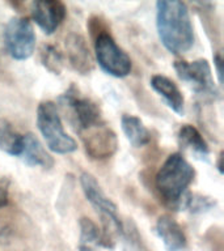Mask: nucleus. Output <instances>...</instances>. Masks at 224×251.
Returning <instances> with one entry per match:
<instances>
[{
  "label": "nucleus",
  "mask_w": 224,
  "mask_h": 251,
  "mask_svg": "<svg viewBox=\"0 0 224 251\" xmlns=\"http://www.w3.org/2000/svg\"><path fill=\"white\" fill-rule=\"evenodd\" d=\"M156 26L161 43L170 54H185L194 46L196 35L192 17L188 5L182 1H157Z\"/></svg>",
  "instance_id": "1"
},
{
  "label": "nucleus",
  "mask_w": 224,
  "mask_h": 251,
  "mask_svg": "<svg viewBox=\"0 0 224 251\" xmlns=\"http://www.w3.org/2000/svg\"><path fill=\"white\" fill-rule=\"evenodd\" d=\"M196 178V170L181 153L169 154L155 176V187L168 207L178 211L189 186Z\"/></svg>",
  "instance_id": "2"
},
{
  "label": "nucleus",
  "mask_w": 224,
  "mask_h": 251,
  "mask_svg": "<svg viewBox=\"0 0 224 251\" xmlns=\"http://www.w3.org/2000/svg\"><path fill=\"white\" fill-rule=\"evenodd\" d=\"M37 127L51 152L68 154L78 149V143L64 131L58 109L53 101L41 102L37 107Z\"/></svg>",
  "instance_id": "3"
},
{
  "label": "nucleus",
  "mask_w": 224,
  "mask_h": 251,
  "mask_svg": "<svg viewBox=\"0 0 224 251\" xmlns=\"http://www.w3.org/2000/svg\"><path fill=\"white\" fill-rule=\"evenodd\" d=\"M80 184L86 200L101 216L104 224L102 231L113 239L114 235H121L123 221L118 213L117 204L106 195L97 179L90 173H83L80 176Z\"/></svg>",
  "instance_id": "4"
},
{
  "label": "nucleus",
  "mask_w": 224,
  "mask_h": 251,
  "mask_svg": "<svg viewBox=\"0 0 224 251\" xmlns=\"http://www.w3.org/2000/svg\"><path fill=\"white\" fill-rule=\"evenodd\" d=\"M94 54L98 66L110 76L127 77L133 70V62L122 47H119L109 31L98 26L94 34Z\"/></svg>",
  "instance_id": "5"
},
{
  "label": "nucleus",
  "mask_w": 224,
  "mask_h": 251,
  "mask_svg": "<svg viewBox=\"0 0 224 251\" xmlns=\"http://www.w3.org/2000/svg\"><path fill=\"white\" fill-rule=\"evenodd\" d=\"M59 102L68 111V118L78 133L105 122L100 106L89 97L82 96L74 84L59 97Z\"/></svg>",
  "instance_id": "6"
},
{
  "label": "nucleus",
  "mask_w": 224,
  "mask_h": 251,
  "mask_svg": "<svg viewBox=\"0 0 224 251\" xmlns=\"http://www.w3.org/2000/svg\"><path fill=\"white\" fill-rule=\"evenodd\" d=\"M173 67L177 76L192 86L194 93L203 98L204 101H215L220 97L207 59H196L193 62L176 60Z\"/></svg>",
  "instance_id": "7"
},
{
  "label": "nucleus",
  "mask_w": 224,
  "mask_h": 251,
  "mask_svg": "<svg viewBox=\"0 0 224 251\" xmlns=\"http://www.w3.org/2000/svg\"><path fill=\"white\" fill-rule=\"evenodd\" d=\"M4 45L15 60H27L35 50V31L27 17H12L4 27Z\"/></svg>",
  "instance_id": "8"
},
{
  "label": "nucleus",
  "mask_w": 224,
  "mask_h": 251,
  "mask_svg": "<svg viewBox=\"0 0 224 251\" xmlns=\"http://www.w3.org/2000/svg\"><path fill=\"white\" fill-rule=\"evenodd\" d=\"M79 135L86 156L92 160H108L117 153L119 147L117 135L105 122L84 129Z\"/></svg>",
  "instance_id": "9"
},
{
  "label": "nucleus",
  "mask_w": 224,
  "mask_h": 251,
  "mask_svg": "<svg viewBox=\"0 0 224 251\" xmlns=\"http://www.w3.org/2000/svg\"><path fill=\"white\" fill-rule=\"evenodd\" d=\"M31 19L45 34L56 31L67 16V8L62 1H33L30 4Z\"/></svg>",
  "instance_id": "10"
},
{
  "label": "nucleus",
  "mask_w": 224,
  "mask_h": 251,
  "mask_svg": "<svg viewBox=\"0 0 224 251\" xmlns=\"http://www.w3.org/2000/svg\"><path fill=\"white\" fill-rule=\"evenodd\" d=\"M64 46H66L67 59L70 62V66L78 74L85 76L94 70L93 56L90 54L85 38L82 34L74 31L68 33L64 39Z\"/></svg>",
  "instance_id": "11"
},
{
  "label": "nucleus",
  "mask_w": 224,
  "mask_h": 251,
  "mask_svg": "<svg viewBox=\"0 0 224 251\" xmlns=\"http://www.w3.org/2000/svg\"><path fill=\"white\" fill-rule=\"evenodd\" d=\"M155 233L167 251H184L188 246V238L184 229L172 216H160L155 225Z\"/></svg>",
  "instance_id": "12"
},
{
  "label": "nucleus",
  "mask_w": 224,
  "mask_h": 251,
  "mask_svg": "<svg viewBox=\"0 0 224 251\" xmlns=\"http://www.w3.org/2000/svg\"><path fill=\"white\" fill-rule=\"evenodd\" d=\"M80 227V242L79 251H98V249L113 250L115 241L106 235L89 217H82L79 220Z\"/></svg>",
  "instance_id": "13"
},
{
  "label": "nucleus",
  "mask_w": 224,
  "mask_h": 251,
  "mask_svg": "<svg viewBox=\"0 0 224 251\" xmlns=\"http://www.w3.org/2000/svg\"><path fill=\"white\" fill-rule=\"evenodd\" d=\"M19 158L31 168L51 169L55 164L53 156L31 132L23 135V148Z\"/></svg>",
  "instance_id": "14"
},
{
  "label": "nucleus",
  "mask_w": 224,
  "mask_h": 251,
  "mask_svg": "<svg viewBox=\"0 0 224 251\" xmlns=\"http://www.w3.org/2000/svg\"><path fill=\"white\" fill-rule=\"evenodd\" d=\"M151 88L160 96L169 109L178 115L185 114V97L174 81L164 75H153L149 80Z\"/></svg>",
  "instance_id": "15"
},
{
  "label": "nucleus",
  "mask_w": 224,
  "mask_h": 251,
  "mask_svg": "<svg viewBox=\"0 0 224 251\" xmlns=\"http://www.w3.org/2000/svg\"><path fill=\"white\" fill-rule=\"evenodd\" d=\"M177 139L182 148L189 149L190 152L200 160H207L210 156V148L203 135L198 131L196 127L192 125H182L178 129Z\"/></svg>",
  "instance_id": "16"
},
{
  "label": "nucleus",
  "mask_w": 224,
  "mask_h": 251,
  "mask_svg": "<svg viewBox=\"0 0 224 251\" xmlns=\"http://www.w3.org/2000/svg\"><path fill=\"white\" fill-rule=\"evenodd\" d=\"M122 131L134 148H141L151 143V131L140 118L133 114H123L121 118Z\"/></svg>",
  "instance_id": "17"
},
{
  "label": "nucleus",
  "mask_w": 224,
  "mask_h": 251,
  "mask_svg": "<svg viewBox=\"0 0 224 251\" xmlns=\"http://www.w3.org/2000/svg\"><path fill=\"white\" fill-rule=\"evenodd\" d=\"M23 148V135H20L12 123L0 118V151L9 156L19 157Z\"/></svg>",
  "instance_id": "18"
},
{
  "label": "nucleus",
  "mask_w": 224,
  "mask_h": 251,
  "mask_svg": "<svg viewBox=\"0 0 224 251\" xmlns=\"http://www.w3.org/2000/svg\"><path fill=\"white\" fill-rule=\"evenodd\" d=\"M216 207V200L211 196L186 192L178 207V211H188L190 213H206Z\"/></svg>",
  "instance_id": "19"
},
{
  "label": "nucleus",
  "mask_w": 224,
  "mask_h": 251,
  "mask_svg": "<svg viewBox=\"0 0 224 251\" xmlns=\"http://www.w3.org/2000/svg\"><path fill=\"white\" fill-rule=\"evenodd\" d=\"M119 237L122 238L125 251H149L138 230V226L131 219L123 221V227Z\"/></svg>",
  "instance_id": "20"
},
{
  "label": "nucleus",
  "mask_w": 224,
  "mask_h": 251,
  "mask_svg": "<svg viewBox=\"0 0 224 251\" xmlns=\"http://www.w3.org/2000/svg\"><path fill=\"white\" fill-rule=\"evenodd\" d=\"M41 63L53 75H60L64 67L63 54L54 45H43L41 50Z\"/></svg>",
  "instance_id": "21"
},
{
  "label": "nucleus",
  "mask_w": 224,
  "mask_h": 251,
  "mask_svg": "<svg viewBox=\"0 0 224 251\" xmlns=\"http://www.w3.org/2000/svg\"><path fill=\"white\" fill-rule=\"evenodd\" d=\"M214 66L216 68V74H218L219 82L222 84V81H223V58H222L220 52H216L215 56H214Z\"/></svg>",
  "instance_id": "22"
},
{
  "label": "nucleus",
  "mask_w": 224,
  "mask_h": 251,
  "mask_svg": "<svg viewBox=\"0 0 224 251\" xmlns=\"http://www.w3.org/2000/svg\"><path fill=\"white\" fill-rule=\"evenodd\" d=\"M7 203H8L7 187H5V184L0 180V208L4 207V205H7Z\"/></svg>",
  "instance_id": "23"
},
{
  "label": "nucleus",
  "mask_w": 224,
  "mask_h": 251,
  "mask_svg": "<svg viewBox=\"0 0 224 251\" xmlns=\"http://www.w3.org/2000/svg\"><path fill=\"white\" fill-rule=\"evenodd\" d=\"M222 161H223V153H220L219 157H218V170H219L220 174H223V164H222Z\"/></svg>",
  "instance_id": "24"
}]
</instances>
